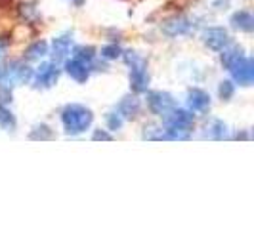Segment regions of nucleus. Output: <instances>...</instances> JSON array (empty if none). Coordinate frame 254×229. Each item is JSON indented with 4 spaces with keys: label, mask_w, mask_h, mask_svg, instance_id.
Here are the masks:
<instances>
[{
    "label": "nucleus",
    "mask_w": 254,
    "mask_h": 229,
    "mask_svg": "<svg viewBox=\"0 0 254 229\" xmlns=\"http://www.w3.org/2000/svg\"><path fill=\"white\" fill-rule=\"evenodd\" d=\"M193 124H195V114L190 109L172 107L168 113L163 114L165 140H188Z\"/></svg>",
    "instance_id": "nucleus-1"
},
{
    "label": "nucleus",
    "mask_w": 254,
    "mask_h": 229,
    "mask_svg": "<svg viewBox=\"0 0 254 229\" xmlns=\"http://www.w3.org/2000/svg\"><path fill=\"white\" fill-rule=\"evenodd\" d=\"M92 120H94L92 109L80 103H69L62 111V122H64L65 132L71 136L86 132L92 126Z\"/></svg>",
    "instance_id": "nucleus-2"
},
{
    "label": "nucleus",
    "mask_w": 254,
    "mask_h": 229,
    "mask_svg": "<svg viewBox=\"0 0 254 229\" xmlns=\"http://www.w3.org/2000/svg\"><path fill=\"white\" fill-rule=\"evenodd\" d=\"M125 57V63L130 67V86L136 94L147 92L149 88V73H147V61L138 52L127 50L121 54Z\"/></svg>",
    "instance_id": "nucleus-3"
},
{
    "label": "nucleus",
    "mask_w": 254,
    "mask_h": 229,
    "mask_svg": "<svg viewBox=\"0 0 254 229\" xmlns=\"http://www.w3.org/2000/svg\"><path fill=\"white\" fill-rule=\"evenodd\" d=\"M33 78V69L23 61H8L0 65V86L2 88H15L31 82Z\"/></svg>",
    "instance_id": "nucleus-4"
},
{
    "label": "nucleus",
    "mask_w": 254,
    "mask_h": 229,
    "mask_svg": "<svg viewBox=\"0 0 254 229\" xmlns=\"http://www.w3.org/2000/svg\"><path fill=\"white\" fill-rule=\"evenodd\" d=\"M195 21L191 17H186V15H176L172 19L165 21L163 25V33L166 37L176 38V37H190L195 33Z\"/></svg>",
    "instance_id": "nucleus-5"
},
{
    "label": "nucleus",
    "mask_w": 254,
    "mask_h": 229,
    "mask_svg": "<svg viewBox=\"0 0 254 229\" xmlns=\"http://www.w3.org/2000/svg\"><path fill=\"white\" fill-rule=\"evenodd\" d=\"M147 107L153 114L157 116H163L165 113H168L172 107H176V100L168 94V92H163V90H155V92H147Z\"/></svg>",
    "instance_id": "nucleus-6"
},
{
    "label": "nucleus",
    "mask_w": 254,
    "mask_h": 229,
    "mask_svg": "<svg viewBox=\"0 0 254 229\" xmlns=\"http://www.w3.org/2000/svg\"><path fill=\"white\" fill-rule=\"evenodd\" d=\"M58 78H60V69L52 61V63H42L37 71H33L31 82L35 88H52L58 82Z\"/></svg>",
    "instance_id": "nucleus-7"
},
{
    "label": "nucleus",
    "mask_w": 254,
    "mask_h": 229,
    "mask_svg": "<svg viewBox=\"0 0 254 229\" xmlns=\"http://www.w3.org/2000/svg\"><path fill=\"white\" fill-rule=\"evenodd\" d=\"M203 42L208 50L222 52L231 44V37L224 27H208L203 33Z\"/></svg>",
    "instance_id": "nucleus-8"
},
{
    "label": "nucleus",
    "mask_w": 254,
    "mask_h": 229,
    "mask_svg": "<svg viewBox=\"0 0 254 229\" xmlns=\"http://www.w3.org/2000/svg\"><path fill=\"white\" fill-rule=\"evenodd\" d=\"M71 48H73V33H64L52 40V50H48V54H52L54 63H60L71 56Z\"/></svg>",
    "instance_id": "nucleus-9"
},
{
    "label": "nucleus",
    "mask_w": 254,
    "mask_h": 229,
    "mask_svg": "<svg viewBox=\"0 0 254 229\" xmlns=\"http://www.w3.org/2000/svg\"><path fill=\"white\" fill-rule=\"evenodd\" d=\"M188 109L191 113H197V114H203L210 109V96L201 88H191L188 92Z\"/></svg>",
    "instance_id": "nucleus-10"
},
{
    "label": "nucleus",
    "mask_w": 254,
    "mask_h": 229,
    "mask_svg": "<svg viewBox=\"0 0 254 229\" xmlns=\"http://www.w3.org/2000/svg\"><path fill=\"white\" fill-rule=\"evenodd\" d=\"M231 76H233V82L239 84V86H251L254 80V63L253 59L245 57L241 63H237L231 71Z\"/></svg>",
    "instance_id": "nucleus-11"
},
{
    "label": "nucleus",
    "mask_w": 254,
    "mask_h": 229,
    "mask_svg": "<svg viewBox=\"0 0 254 229\" xmlns=\"http://www.w3.org/2000/svg\"><path fill=\"white\" fill-rule=\"evenodd\" d=\"M140 109H141L140 100H138L136 96H132V94L125 96V98L119 102V105H117V111H119V114H121L125 120H134V118L140 114Z\"/></svg>",
    "instance_id": "nucleus-12"
},
{
    "label": "nucleus",
    "mask_w": 254,
    "mask_h": 229,
    "mask_svg": "<svg viewBox=\"0 0 254 229\" xmlns=\"http://www.w3.org/2000/svg\"><path fill=\"white\" fill-rule=\"evenodd\" d=\"M90 69L86 63H82V61H78V59H65V73L71 76L75 82H78V84H84L86 80H88V76H90Z\"/></svg>",
    "instance_id": "nucleus-13"
},
{
    "label": "nucleus",
    "mask_w": 254,
    "mask_h": 229,
    "mask_svg": "<svg viewBox=\"0 0 254 229\" xmlns=\"http://www.w3.org/2000/svg\"><path fill=\"white\" fill-rule=\"evenodd\" d=\"M245 57H247V56H245V52H243L239 46H228V48H224V50H222V57H220V61H222V67H224V69L231 71L235 65L241 63Z\"/></svg>",
    "instance_id": "nucleus-14"
},
{
    "label": "nucleus",
    "mask_w": 254,
    "mask_h": 229,
    "mask_svg": "<svg viewBox=\"0 0 254 229\" xmlns=\"http://www.w3.org/2000/svg\"><path fill=\"white\" fill-rule=\"evenodd\" d=\"M229 23L233 29H237V31H243V33H253L254 29V17L251 12H247V10H239V12H235L231 15V19H229Z\"/></svg>",
    "instance_id": "nucleus-15"
},
{
    "label": "nucleus",
    "mask_w": 254,
    "mask_h": 229,
    "mask_svg": "<svg viewBox=\"0 0 254 229\" xmlns=\"http://www.w3.org/2000/svg\"><path fill=\"white\" fill-rule=\"evenodd\" d=\"M204 138H210V140H226L228 138V124L224 120H210V124H206L204 128Z\"/></svg>",
    "instance_id": "nucleus-16"
},
{
    "label": "nucleus",
    "mask_w": 254,
    "mask_h": 229,
    "mask_svg": "<svg viewBox=\"0 0 254 229\" xmlns=\"http://www.w3.org/2000/svg\"><path fill=\"white\" fill-rule=\"evenodd\" d=\"M44 56H48V44L44 40H37L33 42L25 50V59L27 61H40Z\"/></svg>",
    "instance_id": "nucleus-17"
},
{
    "label": "nucleus",
    "mask_w": 254,
    "mask_h": 229,
    "mask_svg": "<svg viewBox=\"0 0 254 229\" xmlns=\"http://www.w3.org/2000/svg\"><path fill=\"white\" fill-rule=\"evenodd\" d=\"M73 57L82 61V63H86L90 69H94V65H96V50L92 46H84V44L76 46L75 52H73Z\"/></svg>",
    "instance_id": "nucleus-18"
},
{
    "label": "nucleus",
    "mask_w": 254,
    "mask_h": 229,
    "mask_svg": "<svg viewBox=\"0 0 254 229\" xmlns=\"http://www.w3.org/2000/svg\"><path fill=\"white\" fill-rule=\"evenodd\" d=\"M15 126H17V120H15V114L12 113V109L8 105L0 103V128L6 132H13Z\"/></svg>",
    "instance_id": "nucleus-19"
},
{
    "label": "nucleus",
    "mask_w": 254,
    "mask_h": 229,
    "mask_svg": "<svg viewBox=\"0 0 254 229\" xmlns=\"http://www.w3.org/2000/svg\"><path fill=\"white\" fill-rule=\"evenodd\" d=\"M105 122H107V128L111 130V132H117V130H121L123 128V122H125V118L119 114V111L115 109V111H109V113L105 114Z\"/></svg>",
    "instance_id": "nucleus-20"
},
{
    "label": "nucleus",
    "mask_w": 254,
    "mask_h": 229,
    "mask_svg": "<svg viewBox=\"0 0 254 229\" xmlns=\"http://www.w3.org/2000/svg\"><path fill=\"white\" fill-rule=\"evenodd\" d=\"M29 138L31 140H52L54 138V132L46 124H38V126L33 128V132L29 134Z\"/></svg>",
    "instance_id": "nucleus-21"
},
{
    "label": "nucleus",
    "mask_w": 254,
    "mask_h": 229,
    "mask_svg": "<svg viewBox=\"0 0 254 229\" xmlns=\"http://www.w3.org/2000/svg\"><path fill=\"white\" fill-rule=\"evenodd\" d=\"M233 94H235V84L231 82V80H224V82H220V86H218V96L222 98V100H231L233 98Z\"/></svg>",
    "instance_id": "nucleus-22"
},
{
    "label": "nucleus",
    "mask_w": 254,
    "mask_h": 229,
    "mask_svg": "<svg viewBox=\"0 0 254 229\" xmlns=\"http://www.w3.org/2000/svg\"><path fill=\"white\" fill-rule=\"evenodd\" d=\"M121 54H123V50L117 46V44H107V46H103L102 52H100V56H102L103 59H117V57H121Z\"/></svg>",
    "instance_id": "nucleus-23"
},
{
    "label": "nucleus",
    "mask_w": 254,
    "mask_h": 229,
    "mask_svg": "<svg viewBox=\"0 0 254 229\" xmlns=\"http://www.w3.org/2000/svg\"><path fill=\"white\" fill-rule=\"evenodd\" d=\"M0 103H2V105H8V103H12V90H10V88H2V86H0Z\"/></svg>",
    "instance_id": "nucleus-24"
},
{
    "label": "nucleus",
    "mask_w": 254,
    "mask_h": 229,
    "mask_svg": "<svg viewBox=\"0 0 254 229\" xmlns=\"http://www.w3.org/2000/svg\"><path fill=\"white\" fill-rule=\"evenodd\" d=\"M92 140L109 141V140H113V138H111V134H107V132H103V130H96V132H94V136H92Z\"/></svg>",
    "instance_id": "nucleus-25"
},
{
    "label": "nucleus",
    "mask_w": 254,
    "mask_h": 229,
    "mask_svg": "<svg viewBox=\"0 0 254 229\" xmlns=\"http://www.w3.org/2000/svg\"><path fill=\"white\" fill-rule=\"evenodd\" d=\"M8 46H10V40H8V38H4V37H0V59L6 56Z\"/></svg>",
    "instance_id": "nucleus-26"
},
{
    "label": "nucleus",
    "mask_w": 254,
    "mask_h": 229,
    "mask_svg": "<svg viewBox=\"0 0 254 229\" xmlns=\"http://www.w3.org/2000/svg\"><path fill=\"white\" fill-rule=\"evenodd\" d=\"M69 2H71V4H75L76 8H80V6L84 4V0H69Z\"/></svg>",
    "instance_id": "nucleus-27"
}]
</instances>
